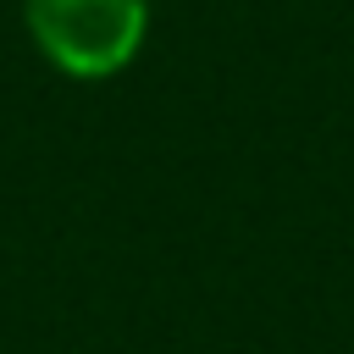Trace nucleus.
<instances>
[{
  "mask_svg": "<svg viewBox=\"0 0 354 354\" xmlns=\"http://www.w3.org/2000/svg\"><path fill=\"white\" fill-rule=\"evenodd\" d=\"M33 50L77 83L116 77L149 39V0H22Z\"/></svg>",
  "mask_w": 354,
  "mask_h": 354,
  "instance_id": "f257e3e1",
  "label": "nucleus"
}]
</instances>
